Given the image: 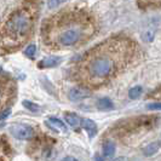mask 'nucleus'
<instances>
[{"label": "nucleus", "instance_id": "8", "mask_svg": "<svg viewBox=\"0 0 161 161\" xmlns=\"http://www.w3.org/2000/svg\"><path fill=\"white\" fill-rule=\"evenodd\" d=\"M91 95V91L85 87H81V86H76V87H73L69 91V98L70 101H80L84 98H87Z\"/></svg>", "mask_w": 161, "mask_h": 161}, {"label": "nucleus", "instance_id": "21", "mask_svg": "<svg viewBox=\"0 0 161 161\" xmlns=\"http://www.w3.org/2000/svg\"><path fill=\"white\" fill-rule=\"evenodd\" d=\"M147 108L149 110H161V102H156V103H150L147 105Z\"/></svg>", "mask_w": 161, "mask_h": 161}, {"label": "nucleus", "instance_id": "25", "mask_svg": "<svg viewBox=\"0 0 161 161\" xmlns=\"http://www.w3.org/2000/svg\"><path fill=\"white\" fill-rule=\"evenodd\" d=\"M114 161H127L126 158H124V156H119V158H116Z\"/></svg>", "mask_w": 161, "mask_h": 161}, {"label": "nucleus", "instance_id": "19", "mask_svg": "<svg viewBox=\"0 0 161 161\" xmlns=\"http://www.w3.org/2000/svg\"><path fill=\"white\" fill-rule=\"evenodd\" d=\"M22 104L24 105V108H25V109H28V110H29V112H32V113H36V112L39 110V107H38V104L33 103V102H31V101L24 99L23 102H22Z\"/></svg>", "mask_w": 161, "mask_h": 161}, {"label": "nucleus", "instance_id": "1", "mask_svg": "<svg viewBox=\"0 0 161 161\" xmlns=\"http://www.w3.org/2000/svg\"><path fill=\"white\" fill-rule=\"evenodd\" d=\"M142 51L126 35H114L87 50L70 69V78L87 90L112 84L141 61Z\"/></svg>", "mask_w": 161, "mask_h": 161}, {"label": "nucleus", "instance_id": "24", "mask_svg": "<svg viewBox=\"0 0 161 161\" xmlns=\"http://www.w3.org/2000/svg\"><path fill=\"white\" fill-rule=\"evenodd\" d=\"M62 161H76V159L73 158V156H67V158H64Z\"/></svg>", "mask_w": 161, "mask_h": 161}, {"label": "nucleus", "instance_id": "15", "mask_svg": "<svg viewBox=\"0 0 161 161\" xmlns=\"http://www.w3.org/2000/svg\"><path fill=\"white\" fill-rule=\"evenodd\" d=\"M97 107H98L101 110H112L114 108L113 102H112L109 98H101V99L97 102Z\"/></svg>", "mask_w": 161, "mask_h": 161}, {"label": "nucleus", "instance_id": "10", "mask_svg": "<svg viewBox=\"0 0 161 161\" xmlns=\"http://www.w3.org/2000/svg\"><path fill=\"white\" fill-rule=\"evenodd\" d=\"M81 126H82V129L87 132V135H89L91 138L97 133L96 122L92 121L91 119H82V120H81Z\"/></svg>", "mask_w": 161, "mask_h": 161}, {"label": "nucleus", "instance_id": "26", "mask_svg": "<svg viewBox=\"0 0 161 161\" xmlns=\"http://www.w3.org/2000/svg\"><path fill=\"white\" fill-rule=\"evenodd\" d=\"M95 159H96V161H103V159H102L99 155H96V158H95Z\"/></svg>", "mask_w": 161, "mask_h": 161}, {"label": "nucleus", "instance_id": "7", "mask_svg": "<svg viewBox=\"0 0 161 161\" xmlns=\"http://www.w3.org/2000/svg\"><path fill=\"white\" fill-rule=\"evenodd\" d=\"M12 159V149L6 137H0V161H11Z\"/></svg>", "mask_w": 161, "mask_h": 161}, {"label": "nucleus", "instance_id": "13", "mask_svg": "<svg viewBox=\"0 0 161 161\" xmlns=\"http://www.w3.org/2000/svg\"><path fill=\"white\" fill-rule=\"evenodd\" d=\"M103 155L104 158H112L115 153V143L113 141H107L103 144Z\"/></svg>", "mask_w": 161, "mask_h": 161}, {"label": "nucleus", "instance_id": "4", "mask_svg": "<svg viewBox=\"0 0 161 161\" xmlns=\"http://www.w3.org/2000/svg\"><path fill=\"white\" fill-rule=\"evenodd\" d=\"M158 118L155 116H141L136 119H130L124 122V125L118 124L116 130L114 132V137L121 138L122 136H130L141 130H149L155 126Z\"/></svg>", "mask_w": 161, "mask_h": 161}, {"label": "nucleus", "instance_id": "18", "mask_svg": "<svg viewBox=\"0 0 161 161\" xmlns=\"http://www.w3.org/2000/svg\"><path fill=\"white\" fill-rule=\"evenodd\" d=\"M50 122H52L55 126H56L58 130H61L62 132H64V133H68V130H67V126H65L64 124L62 122V121L59 120V119H57V118H50L48 119Z\"/></svg>", "mask_w": 161, "mask_h": 161}, {"label": "nucleus", "instance_id": "6", "mask_svg": "<svg viewBox=\"0 0 161 161\" xmlns=\"http://www.w3.org/2000/svg\"><path fill=\"white\" fill-rule=\"evenodd\" d=\"M10 133L17 139H21V141H29L36 136L35 133V130L33 129L32 126H27V125H12L10 127Z\"/></svg>", "mask_w": 161, "mask_h": 161}, {"label": "nucleus", "instance_id": "23", "mask_svg": "<svg viewBox=\"0 0 161 161\" xmlns=\"http://www.w3.org/2000/svg\"><path fill=\"white\" fill-rule=\"evenodd\" d=\"M10 113H11V109H10V108H8V109H6L5 112H3V113L0 114V120H5L8 115H10Z\"/></svg>", "mask_w": 161, "mask_h": 161}, {"label": "nucleus", "instance_id": "5", "mask_svg": "<svg viewBox=\"0 0 161 161\" xmlns=\"http://www.w3.org/2000/svg\"><path fill=\"white\" fill-rule=\"evenodd\" d=\"M17 92L15 80L5 73H0V114L8 109Z\"/></svg>", "mask_w": 161, "mask_h": 161}, {"label": "nucleus", "instance_id": "27", "mask_svg": "<svg viewBox=\"0 0 161 161\" xmlns=\"http://www.w3.org/2000/svg\"><path fill=\"white\" fill-rule=\"evenodd\" d=\"M76 161H78V160H76Z\"/></svg>", "mask_w": 161, "mask_h": 161}, {"label": "nucleus", "instance_id": "16", "mask_svg": "<svg viewBox=\"0 0 161 161\" xmlns=\"http://www.w3.org/2000/svg\"><path fill=\"white\" fill-rule=\"evenodd\" d=\"M137 5L143 10L147 8H161V1H138Z\"/></svg>", "mask_w": 161, "mask_h": 161}, {"label": "nucleus", "instance_id": "3", "mask_svg": "<svg viewBox=\"0 0 161 161\" xmlns=\"http://www.w3.org/2000/svg\"><path fill=\"white\" fill-rule=\"evenodd\" d=\"M39 4L22 1L8 10L0 21V51L14 53L23 47L35 32Z\"/></svg>", "mask_w": 161, "mask_h": 161}, {"label": "nucleus", "instance_id": "14", "mask_svg": "<svg viewBox=\"0 0 161 161\" xmlns=\"http://www.w3.org/2000/svg\"><path fill=\"white\" fill-rule=\"evenodd\" d=\"M160 149V143L159 142H153L150 144H148L143 149V154L145 156H153L154 154L158 153V150Z\"/></svg>", "mask_w": 161, "mask_h": 161}, {"label": "nucleus", "instance_id": "12", "mask_svg": "<svg viewBox=\"0 0 161 161\" xmlns=\"http://www.w3.org/2000/svg\"><path fill=\"white\" fill-rule=\"evenodd\" d=\"M64 119L67 121V124L72 127H78L79 125H81V119L74 113H65Z\"/></svg>", "mask_w": 161, "mask_h": 161}, {"label": "nucleus", "instance_id": "17", "mask_svg": "<svg viewBox=\"0 0 161 161\" xmlns=\"http://www.w3.org/2000/svg\"><path fill=\"white\" fill-rule=\"evenodd\" d=\"M143 93V87L142 86H135L129 91V96L131 99H137L139 96H142Z\"/></svg>", "mask_w": 161, "mask_h": 161}, {"label": "nucleus", "instance_id": "2", "mask_svg": "<svg viewBox=\"0 0 161 161\" xmlns=\"http://www.w3.org/2000/svg\"><path fill=\"white\" fill-rule=\"evenodd\" d=\"M98 19L85 8H63L46 18L40 29L47 51H65L86 45L98 32Z\"/></svg>", "mask_w": 161, "mask_h": 161}, {"label": "nucleus", "instance_id": "11", "mask_svg": "<svg viewBox=\"0 0 161 161\" xmlns=\"http://www.w3.org/2000/svg\"><path fill=\"white\" fill-rule=\"evenodd\" d=\"M155 32H156L155 25L154 24H149L144 31H143V33H142L143 40L147 41V42H152L154 40V36H155Z\"/></svg>", "mask_w": 161, "mask_h": 161}, {"label": "nucleus", "instance_id": "9", "mask_svg": "<svg viewBox=\"0 0 161 161\" xmlns=\"http://www.w3.org/2000/svg\"><path fill=\"white\" fill-rule=\"evenodd\" d=\"M62 62V58L61 57H56V56H51V57H45L44 59H41L40 62L38 63V67L39 68H53L58 65Z\"/></svg>", "mask_w": 161, "mask_h": 161}, {"label": "nucleus", "instance_id": "20", "mask_svg": "<svg viewBox=\"0 0 161 161\" xmlns=\"http://www.w3.org/2000/svg\"><path fill=\"white\" fill-rule=\"evenodd\" d=\"M35 52H36V47H35V45H29V46H27L25 51H24L25 56H28L29 58H34Z\"/></svg>", "mask_w": 161, "mask_h": 161}, {"label": "nucleus", "instance_id": "22", "mask_svg": "<svg viewBox=\"0 0 161 161\" xmlns=\"http://www.w3.org/2000/svg\"><path fill=\"white\" fill-rule=\"evenodd\" d=\"M149 97H153V98H161V86L159 89H156L154 92H152Z\"/></svg>", "mask_w": 161, "mask_h": 161}]
</instances>
